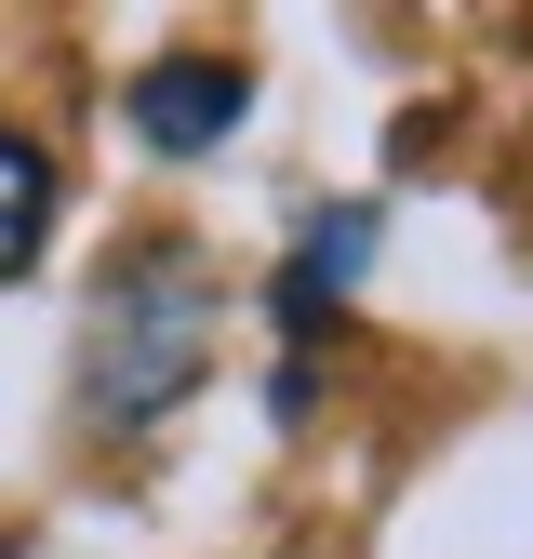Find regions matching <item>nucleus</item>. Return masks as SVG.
<instances>
[{
	"label": "nucleus",
	"mask_w": 533,
	"mask_h": 559,
	"mask_svg": "<svg viewBox=\"0 0 533 559\" xmlns=\"http://www.w3.org/2000/svg\"><path fill=\"white\" fill-rule=\"evenodd\" d=\"M200 346H214V294L174 266V253H133L107 294H94V333H81V400L94 427H147V413L187 400Z\"/></svg>",
	"instance_id": "f257e3e1"
},
{
	"label": "nucleus",
	"mask_w": 533,
	"mask_h": 559,
	"mask_svg": "<svg viewBox=\"0 0 533 559\" xmlns=\"http://www.w3.org/2000/svg\"><path fill=\"white\" fill-rule=\"evenodd\" d=\"M360 266H374V214H360V200H333V214L294 240V280H281V320L294 333H320L333 307H347L360 294Z\"/></svg>",
	"instance_id": "7ed1b4c3"
},
{
	"label": "nucleus",
	"mask_w": 533,
	"mask_h": 559,
	"mask_svg": "<svg viewBox=\"0 0 533 559\" xmlns=\"http://www.w3.org/2000/svg\"><path fill=\"white\" fill-rule=\"evenodd\" d=\"M40 240H54V147L0 120V280H27Z\"/></svg>",
	"instance_id": "20e7f679"
},
{
	"label": "nucleus",
	"mask_w": 533,
	"mask_h": 559,
	"mask_svg": "<svg viewBox=\"0 0 533 559\" xmlns=\"http://www.w3.org/2000/svg\"><path fill=\"white\" fill-rule=\"evenodd\" d=\"M240 120H253V67H240V53H161L147 81H133V133H147L161 160L227 147Z\"/></svg>",
	"instance_id": "f03ea898"
}]
</instances>
